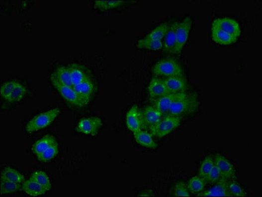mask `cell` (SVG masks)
<instances>
[{"label": "cell", "mask_w": 262, "mask_h": 197, "mask_svg": "<svg viewBox=\"0 0 262 197\" xmlns=\"http://www.w3.org/2000/svg\"><path fill=\"white\" fill-rule=\"evenodd\" d=\"M21 184L10 182V181L2 180L1 179V188H0V194L1 195H7L13 194L21 188Z\"/></svg>", "instance_id": "33"}, {"label": "cell", "mask_w": 262, "mask_h": 197, "mask_svg": "<svg viewBox=\"0 0 262 197\" xmlns=\"http://www.w3.org/2000/svg\"><path fill=\"white\" fill-rule=\"evenodd\" d=\"M169 24H170L163 23L160 24L159 26L154 28L144 38H146V39L163 40L166 33H167Z\"/></svg>", "instance_id": "31"}, {"label": "cell", "mask_w": 262, "mask_h": 197, "mask_svg": "<svg viewBox=\"0 0 262 197\" xmlns=\"http://www.w3.org/2000/svg\"><path fill=\"white\" fill-rule=\"evenodd\" d=\"M206 181L200 176L192 177L188 182L187 188L188 191L193 194H198L204 190L206 187Z\"/></svg>", "instance_id": "25"}, {"label": "cell", "mask_w": 262, "mask_h": 197, "mask_svg": "<svg viewBox=\"0 0 262 197\" xmlns=\"http://www.w3.org/2000/svg\"><path fill=\"white\" fill-rule=\"evenodd\" d=\"M199 197H231L228 188V181L221 179L219 182L210 190L206 191L202 194L198 195Z\"/></svg>", "instance_id": "17"}, {"label": "cell", "mask_w": 262, "mask_h": 197, "mask_svg": "<svg viewBox=\"0 0 262 197\" xmlns=\"http://www.w3.org/2000/svg\"><path fill=\"white\" fill-rule=\"evenodd\" d=\"M19 82H17L15 80L8 81L4 83L1 86L0 89V93H1V96L3 97L5 100L7 101V99L9 98L10 95L13 92V89L15 88V87L19 84Z\"/></svg>", "instance_id": "34"}, {"label": "cell", "mask_w": 262, "mask_h": 197, "mask_svg": "<svg viewBox=\"0 0 262 197\" xmlns=\"http://www.w3.org/2000/svg\"><path fill=\"white\" fill-rule=\"evenodd\" d=\"M212 27L223 30L237 38H239L241 34L239 24L231 18L223 17L215 19L213 22Z\"/></svg>", "instance_id": "9"}, {"label": "cell", "mask_w": 262, "mask_h": 197, "mask_svg": "<svg viewBox=\"0 0 262 197\" xmlns=\"http://www.w3.org/2000/svg\"><path fill=\"white\" fill-rule=\"evenodd\" d=\"M126 125L130 131L134 132L146 129L143 119V111L137 105H134L126 115Z\"/></svg>", "instance_id": "7"}, {"label": "cell", "mask_w": 262, "mask_h": 197, "mask_svg": "<svg viewBox=\"0 0 262 197\" xmlns=\"http://www.w3.org/2000/svg\"><path fill=\"white\" fill-rule=\"evenodd\" d=\"M228 188L232 196L246 197L247 196V192H245V190L236 182L228 183Z\"/></svg>", "instance_id": "36"}, {"label": "cell", "mask_w": 262, "mask_h": 197, "mask_svg": "<svg viewBox=\"0 0 262 197\" xmlns=\"http://www.w3.org/2000/svg\"><path fill=\"white\" fill-rule=\"evenodd\" d=\"M57 141L56 138L50 134H47L41 139L38 140L32 146V151L36 156L38 155L42 152L45 151L47 148L50 147L52 143Z\"/></svg>", "instance_id": "23"}, {"label": "cell", "mask_w": 262, "mask_h": 197, "mask_svg": "<svg viewBox=\"0 0 262 197\" xmlns=\"http://www.w3.org/2000/svg\"><path fill=\"white\" fill-rule=\"evenodd\" d=\"M60 113V109L55 108L38 114L26 124L25 131L28 133H33L47 128L54 121Z\"/></svg>", "instance_id": "4"}, {"label": "cell", "mask_w": 262, "mask_h": 197, "mask_svg": "<svg viewBox=\"0 0 262 197\" xmlns=\"http://www.w3.org/2000/svg\"><path fill=\"white\" fill-rule=\"evenodd\" d=\"M214 162L220 173L221 179L229 181L235 178L236 174H235L234 166L224 156L217 154L215 156Z\"/></svg>", "instance_id": "10"}, {"label": "cell", "mask_w": 262, "mask_h": 197, "mask_svg": "<svg viewBox=\"0 0 262 197\" xmlns=\"http://www.w3.org/2000/svg\"><path fill=\"white\" fill-rule=\"evenodd\" d=\"M59 153V145L56 141L52 143L42 153L37 155L38 160L40 162H48L56 157Z\"/></svg>", "instance_id": "29"}, {"label": "cell", "mask_w": 262, "mask_h": 197, "mask_svg": "<svg viewBox=\"0 0 262 197\" xmlns=\"http://www.w3.org/2000/svg\"><path fill=\"white\" fill-rule=\"evenodd\" d=\"M178 22H174L169 24L167 33L163 40L164 52L168 54H174L175 48L176 46V28Z\"/></svg>", "instance_id": "15"}, {"label": "cell", "mask_w": 262, "mask_h": 197, "mask_svg": "<svg viewBox=\"0 0 262 197\" xmlns=\"http://www.w3.org/2000/svg\"><path fill=\"white\" fill-rule=\"evenodd\" d=\"M164 80L170 93L186 92L189 89L187 80L184 76L164 78Z\"/></svg>", "instance_id": "13"}, {"label": "cell", "mask_w": 262, "mask_h": 197, "mask_svg": "<svg viewBox=\"0 0 262 197\" xmlns=\"http://www.w3.org/2000/svg\"><path fill=\"white\" fill-rule=\"evenodd\" d=\"M173 194H174L175 197H190L189 192H188L187 187H186L183 182L177 183L174 186Z\"/></svg>", "instance_id": "35"}, {"label": "cell", "mask_w": 262, "mask_h": 197, "mask_svg": "<svg viewBox=\"0 0 262 197\" xmlns=\"http://www.w3.org/2000/svg\"><path fill=\"white\" fill-rule=\"evenodd\" d=\"M221 180V175L219 173L218 168L214 164V167L211 170L210 173L208 174L206 178H205V181L206 183L209 184H215L219 182Z\"/></svg>", "instance_id": "37"}, {"label": "cell", "mask_w": 262, "mask_h": 197, "mask_svg": "<svg viewBox=\"0 0 262 197\" xmlns=\"http://www.w3.org/2000/svg\"><path fill=\"white\" fill-rule=\"evenodd\" d=\"M103 125V122L98 117H87L81 119L77 124V131L91 136H95Z\"/></svg>", "instance_id": "8"}, {"label": "cell", "mask_w": 262, "mask_h": 197, "mask_svg": "<svg viewBox=\"0 0 262 197\" xmlns=\"http://www.w3.org/2000/svg\"><path fill=\"white\" fill-rule=\"evenodd\" d=\"M143 113L144 122L146 129L147 128L149 129L150 127L159 123L164 116L159 110L156 109L154 106H151V105H148L146 107L143 111Z\"/></svg>", "instance_id": "18"}, {"label": "cell", "mask_w": 262, "mask_h": 197, "mask_svg": "<svg viewBox=\"0 0 262 197\" xmlns=\"http://www.w3.org/2000/svg\"><path fill=\"white\" fill-rule=\"evenodd\" d=\"M212 37L215 42L220 45H223V46H229V45L235 44L238 40V38L234 37L231 34L223 31V30L212 27Z\"/></svg>", "instance_id": "22"}, {"label": "cell", "mask_w": 262, "mask_h": 197, "mask_svg": "<svg viewBox=\"0 0 262 197\" xmlns=\"http://www.w3.org/2000/svg\"><path fill=\"white\" fill-rule=\"evenodd\" d=\"M127 1H105V0H97L94 1V7L99 11H107V10L117 9L125 5Z\"/></svg>", "instance_id": "24"}, {"label": "cell", "mask_w": 262, "mask_h": 197, "mask_svg": "<svg viewBox=\"0 0 262 197\" xmlns=\"http://www.w3.org/2000/svg\"><path fill=\"white\" fill-rule=\"evenodd\" d=\"M1 179L10 181V182L19 183V184H22L24 181V177L23 174L11 167L5 168L2 171Z\"/></svg>", "instance_id": "26"}, {"label": "cell", "mask_w": 262, "mask_h": 197, "mask_svg": "<svg viewBox=\"0 0 262 197\" xmlns=\"http://www.w3.org/2000/svg\"><path fill=\"white\" fill-rule=\"evenodd\" d=\"M199 106L200 102L197 93L186 91L175 101L168 114L182 118L194 115L198 111Z\"/></svg>", "instance_id": "1"}, {"label": "cell", "mask_w": 262, "mask_h": 197, "mask_svg": "<svg viewBox=\"0 0 262 197\" xmlns=\"http://www.w3.org/2000/svg\"><path fill=\"white\" fill-rule=\"evenodd\" d=\"M50 79L53 86L60 93L63 98L68 101L70 104L79 107V108H83V107L86 106L87 103L85 102L82 97L77 93L73 87L65 86V85L61 84L54 79Z\"/></svg>", "instance_id": "5"}, {"label": "cell", "mask_w": 262, "mask_h": 197, "mask_svg": "<svg viewBox=\"0 0 262 197\" xmlns=\"http://www.w3.org/2000/svg\"><path fill=\"white\" fill-rule=\"evenodd\" d=\"M28 93L29 92H28V89L21 83H19V84L13 89V92L10 95L9 98L7 99V101L10 103L21 102L25 98Z\"/></svg>", "instance_id": "27"}, {"label": "cell", "mask_w": 262, "mask_h": 197, "mask_svg": "<svg viewBox=\"0 0 262 197\" xmlns=\"http://www.w3.org/2000/svg\"><path fill=\"white\" fill-rule=\"evenodd\" d=\"M73 86L81 84L87 78L92 77L90 71L86 67L78 64L70 65L68 66Z\"/></svg>", "instance_id": "16"}, {"label": "cell", "mask_w": 262, "mask_h": 197, "mask_svg": "<svg viewBox=\"0 0 262 197\" xmlns=\"http://www.w3.org/2000/svg\"><path fill=\"white\" fill-rule=\"evenodd\" d=\"M30 178L35 181L40 186L44 187V188L47 190V192L51 190L52 188V183L50 182V178H49L47 174L45 172L42 171V170H36L32 174Z\"/></svg>", "instance_id": "28"}, {"label": "cell", "mask_w": 262, "mask_h": 197, "mask_svg": "<svg viewBox=\"0 0 262 197\" xmlns=\"http://www.w3.org/2000/svg\"><path fill=\"white\" fill-rule=\"evenodd\" d=\"M73 87L77 93L82 97L87 105L90 102L97 90L96 83L94 82L92 77H90L81 84Z\"/></svg>", "instance_id": "11"}, {"label": "cell", "mask_w": 262, "mask_h": 197, "mask_svg": "<svg viewBox=\"0 0 262 197\" xmlns=\"http://www.w3.org/2000/svg\"><path fill=\"white\" fill-rule=\"evenodd\" d=\"M139 197H152L154 196V193L152 191L148 190L144 191V192H141V194L139 195Z\"/></svg>", "instance_id": "38"}, {"label": "cell", "mask_w": 262, "mask_h": 197, "mask_svg": "<svg viewBox=\"0 0 262 197\" xmlns=\"http://www.w3.org/2000/svg\"><path fill=\"white\" fill-rule=\"evenodd\" d=\"M192 25V20L190 17H186L181 22H178L176 28V42L174 54H179L182 52L187 41Z\"/></svg>", "instance_id": "6"}, {"label": "cell", "mask_w": 262, "mask_h": 197, "mask_svg": "<svg viewBox=\"0 0 262 197\" xmlns=\"http://www.w3.org/2000/svg\"><path fill=\"white\" fill-rule=\"evenodd\" d=\"M133 135L135 141L140 145L152 149H156L158 147V144L154 141L153 135L150 132L141 130L134 132Z\"/></svg>", "instance_id": "19"}, {"label": "cell", "mask_w": 262, "mask_h": 197, "mask_svg": "<svg viewBox=\"0 0 262 197\" xmlns=\"http://www.w3.org/2000/svg\"><path fill=\"white\" fill-rule=\"evenodd\" d=\"M138 48L147 49V50L157 51L163 48V40L146 39L144 38L137 42Z\"/></svg>", "instance_id": "30"}, {"label": "cell", "mask_w": 262, "mask_h": 197, "mask_svg": "<svg viewBox=\"0 0 262 197\" xmlns=\"http://www.w3.org/2000/svg\"><path fill=\"white\" fill-rule=\"evenodd\" d=\"M153 73L157 77L171 78L183 76L184 72L179 63L174 59H164L156 63L153 68Z\"/></svg>", "instance_id": "3"}, {"label": "cell", "mask_w": 262, "mask_h": 197, "mask_svg": "<svg viewBox=\"0 0 262 197\" xmlns=\"http://www.w3.org/2000/svg\"><path fill=\"white\" fill-rule=\"evenodd\" d=\"M58 81L61 84L73 87L72 77H71L68 66H59L56 67L54 73L51 75V78Z\"/></svg>", "instance_id": "20"}, {"label": "cell", "mask_w": 262, "mask_h": 197, "mask_svg": "<svg viewBox=\"0 0 262 197\" xmlns=\"http://www.w3.org/2000/svg\"><path fill=\"white\" fill-rule=\"evenodd\" d=\"M148 91L150 98L157 99L158 97L169 94L167 86L164 82V78L154 77L151 79L148 86Z\"/></svg>", "instance_id": "14"}, {"label": "cell", "mask_w": 262, "mask_h": 197, "mask_svg": "<svg viewBox=\"0 0 262 197\" xmlns=\"http://www.w3.org/2000/svg\"><path fill=\"white\" fill-rule=\"evenodd\" d=\"M21 188L25 194L30 196H40L48 192L44 187L40 186L39 184L30 178L29 180H24L22 183Z\"/></svg>", "instance_id": "21"}, {"label": "cell", "mask_w": 262, "mask_h": 197, "mask_svg": "<svg viewBox=\"0 0 262 197\" xmlns=\"http://www.w3.org/2000/svg\"><path fill=\"white\" fill-rule=\"evenodd\" d=\"M214 158L212 157V156H207L201 164L200 169L198 170V176L205 180L208 174L210 173L211 170L214 167Z\"/></svg>", "instance_id": "32"}, {"label": "cell", "mask_w": 262, "mask_h": 197, "mask_svg": "<svg viewBox=\"0 0 262 197\" xmlns=\"http://www.w3.org/2000/svg\"><path fill=\"white\" fill-rule=\"evenodd\" d=\"M184 93H169L164 96L158 97L157 99H154V106L159 110L162 115H167L175 101L179 98Z\"/></svg>", "instance_id": "12"}, {"label": "cell", "mask_w": 262, "mask_h": 197, "mask_svg": "<svg viewBox=\"0 0 262 197\" xmlns=\"http://www.w3.org/2000/svg\"><path fill=\"white\" fill-rule=\"evenodd\" d=\"M182 118L167 114L163 116L161 121L150 127V133L157 138L166 137L175 131L181 125Z\"/></svg>", "instance_id": "2"}]
</instances>
